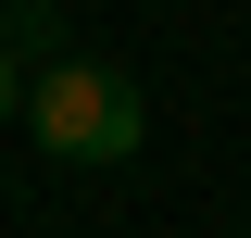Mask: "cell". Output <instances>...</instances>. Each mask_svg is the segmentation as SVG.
<instances>
[{"label": "cell", "instance_id": "cell-1", "mask_svg": "<svg viewBox=\"0 0 251 238\" xmlns=\"http://www.w3.org/2000/svg\"><path fill=\"white\" fill-rule=\"evenodd\" d=\"M25 113H38V150L50 163H126L138 150V88H126L113 63H88V50H63L25 88Z\"/></svg>", "mask_w": 251, "mask_h": 238}, {"label": "cell", "instance_id": "cell-2", "mask_svg": "<svg viewBox=\"0 0 251 238\" xmlns=\"http://www.w3.org/2000/svg\"><path fill=\"white\" fill-rule=\"evenodd\" d=\"M25 113V75H13V38H0V125Z\"/></svg>", "mask_w": 251, "mask_h": 238}]
</instances>
